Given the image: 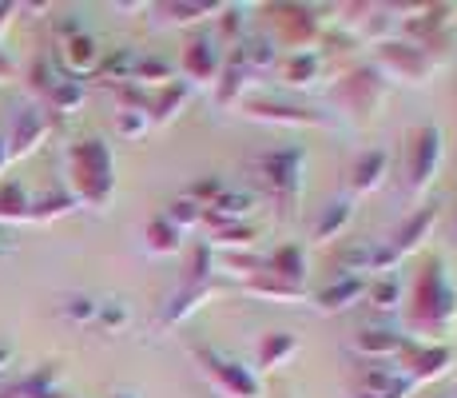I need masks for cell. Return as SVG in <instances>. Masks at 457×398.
<instances>
[{"mask_svg": "<svg viewBox=\"0 0 457 398\" xmlns=\"http://www.w3.org/2000/svg\"><path fill=\"white\" fill-rule=\"evenodd\" d=\"M100 60H104V48H100V40H96L87 29L56 44V64H60V76H68V80L96 76Z\"/></svg>", "mask_w": 457, "mask_h": 398, "instance_id": "obj_14", "label": "cell"}, {"mask_svg": "<svg viewBox=\"0 0 457 398\" xmlns=\"http://www.w3.org/2000/svg\"><path fill=\"white\" fill-rule=\"evenodd\" d=\"M223 64H227V48L219 44L211 32H199V37L187 40L183 48V60H179V72H183V84H219L223 76Z\"/></svg>", "mask_w": 457, "mask_h": 398, "instance_id": "obj_10", "label": "cell"}, {"mask_svg": "<svg viewBox=\"0 0 457 398\" xmlns=\"http://www.w3.org/2000/svg\"><path fill=\"white\" fill-rule=\"evenodd\" d=\"M406 343H410V334L402 331V326L374 323V326H362V331L354 334L350 351H354L362 362H398V355L406 351Z\"/></svg>", "mask_w": 457, "mask_h": 398, "instance_id": "obj_13", "label": "cell"}, {"mask_svg": "<svg viewBox=\"0 0 457 398\" xmlns=\"http://www.w3.org/2000/svg\"><path fill=\"white\" fill-rule=\"evenodd\" d=\"M96 326H100L104 334H124L131 326V303H128V299H100Z\"/></svg>", "mask_w": 457, "mask_h": 398, "instance_id": "obj_33", "label": "cell"}, {"mask_svg": "<svg viewBox=\"0 0 457 398\" xmlns=\"http://www.w3.org/2000/svg\"><path fill=\"white\" fill-rule=\"evenodd\" d=\"M270 13L278 16L275 37H270L278 48H287V52H311V48H319V44H322V16H319V8L278 4V8H270Z\"/></svg>", "mask_w": 457, "mask_h": 398, "instance_id": "obj_8", "label": "cell"}, {"mask_svg": "<svg viewBox=\"0 0 457 398\" xmlns=\"http://www.w3.org/2000/svg\"><path fill=\"white\" fill-rule=\"evenodd\" d=\"M223 191H227V180H223V175H207V180H195V183H191L187 199H195L199 207L207 211L211 203H215L219 196H223Z\"/></svg>", "mask_w": 457, "mask_h": 398, "instance_id": "obj_41", "label": "cell"}, {"mask_svg": "<svg viewBox=\"0 0 457 398\" xmlns=\"http://www.w3.org/2000/svg\"><path fill=\"white\" fill-rule=\"evenodd\" d=\"M32 216V196L24 191V183H0V227L4 224H29Z\"/></svg>", "mask_w": 457, "mask_h": 398, "instance_id": "obj_29", "label": "cell"}, {"mask_svg": "<svg viewBox=\"0 0 457 398\" xmlns=\"http://www.w3.org/2000/svg\"><path fill=\"white\" fill-rule=\"evenodd\" d=\"M48 131H52V120H48V112L44 108H21L12 116V123H8V136H4V144H8V159H24V156H32L37 148L48 140Z\"/></svg>", "mask_w": 457, "mask_h": 398, "instance_id": "obj_16", "label": "cell"}, {"mask_svg": "<svg viewBox=\"0 0 457 398\" xmlns=\"http://www.w3.org/2000/svg\"><path fill=\"white\" fill-rule=\"evenodd\" d=\"M187 100H191V88L175 80V84L152 92V100H147V116H152V123H171L183 108H187Z\"/></svg>", "mask_w": 457, "mask_h": 398, "instance_id": "obj_26", "label": "cell"}, {"mask_svg": "<svg viewBox=\"0 0 457 398\" xmlns=\"http://www.w3.org/2000/svg\"><path fill=\"white\" fill-rule=\"evenodd\" d=\"M386 96H390V80L382 76V68L378 64L350 68V72L342 76V84H338L342 108L354 112V116H374V112L386 104Z\"/></svg>", "mask_w": 457, "mask_h": 398, "instance_id": "obj_6", "label": "cell"}, {"mask_svg": "<svg viewBox=\"0 0 457 398\" xmlns=\"http://www.w3.org/2000/svg\"><path fill=\"white\" fill-rule=\"evenodd\" d=\"M378 68H382L386 80H406V84H421L429 72H434V60H429L426 48L410 40H386L378 44Z\"/></svg>", "mask_w": 457, "mask_h": 398, "instance_id": "obj_11", "label": "cell"}, {"mask_svg": "<svg viewBox=\"0 0 457 398\" xmlns=\"http://www.w3.org/2000/svg\"><path fill=\"white\" fill-rule=\"evenodd\" d=\"M76 203L68 191H48V196H32V216H29V224H52V219H60V216H68Z\"/></svg>", "mask_w": 457, "mask_h": 398, "instance_id": "obj_36", "label": "cell"}, {"mask_svg": "<svg viewBox=\"0 0 457 398\" xmlns=\"http://www.w3.org/2000/svg\"><path fill=\"white\" fill-rule=\"evenodd\" d=\"M390 148H370V152H362L354 159V167H350V188L358 191V196H370L386 183V175H390Z\"/></svg>", "mask_w": 457, "mask_h": 398, "instance_id": "obj_19", "label": "cell"}, {"mask_svg": "<svg viewBox=\"0 0 457 398\" xmlns=\"http://www.w3.org/2000/svg\"><path fill=\"white\" fill-rule=\"evenodd\" d=\"M442 159H445V131L437 123H421V128L410 131L406 140V196L421 199L429 188H434L437 172H442Z\"/></svg>", "mask_w": 457, "mask_h": 398, "instance_id": "obj_5", "label": "cell"}, {"mask_svg": "<svg viewBox=\"0 0 457 398\" xmlns=\"http://www.w3.org/2000/svg\"><path fill=\"white\" fill-rule=\"evenodd\" d=\"M144 239H147V251H152V255H175L183 247V232H175L163 216H155L152 224H147Z\"/></svg>", "mask_w": 457, "mask_h": 398, "instance_id": "obj_35", "label": "cell"}, {"mask_svg": "<svg viewBox=\"0 0 457 398\" xmlns=\"http://www.w3.org/2000/svg\"><path fill=\"white\" fill-rule=\"evenodd\" d=\"M131 84L144 88V92L152 96V92H160V88L175 84V68L167 64V60H160V56H139V64H136V80H131Z\"/></svg>", "mask_w": 457, "mask_h": 398, "instance_id": "obj_30", "label": "cell"}, {"mask_svg": "<svg viewBox=\"0 0 457 398\" xmlns=\"http://www.w3.org/2000/svg\"><path fill=\"white\" fill-rule=\"evenodd\" d=\"M418 383L398 367V362H362L350 378V394L354 398H410Z\"/></svg>", "mask_w": 457, "mask_h": 398, "instance_id": "obj_9", "label": "cell"}, {"mask_svg": "<svg viewBox=\"0 0 457 398\" xmlns=\"http://www.w3.org/2000/svg\"><path fill=\"white\" fill-rule=\"evenodd\" d=\"M60 318L64 323H76V326H96V311H100V299L96 295H84V291H76V295H64L60 299Z\"/></svg>", "mask_w": 457, "mask_h": 398, "instance_id": "obj_32", "label": "cell"}, {"mask_svg": "<svg viewBox=\"0 0 457 398\" xmlns=\"http://www.w3.org/2000/svg\"><path fill=\"white\" fill-rule=\"evenodd\" d=\"M84 100H87L84 80L60 76L56 84L48 88V96H44V112H48V120H68V116H76V112L84 108Z\"/></svg>", "mask_w": 457, "mask_h": 398, "instance_id": "obj_21", "label": "cell"}, {"mask_svg": "<svg viewBox=\"0 0 457 398\" xmlns=\"http://www.w3.org/2000/svg\"><path fill=\"white\" fill-rule=\"evenodd\" d=\"M12 251V235H8V227H0V259Z\"/></svg>", "mask_w": 457, "mask_h": 398, "instance_id": "obj_44", "label": "cell"}, {"mask_svg": "<svg viewBox=\"0 0 457 398\" xmlns=\"http://www.w3.org/2000/svg\"><path fill=\"white\" fill-rule=\"evenodd\" d=\"M191 359H195L199 375L215 386V394L223 398H262V378L251 367H243L235 355L219 347H204V343H191Z\"/></svg>", "mask_w": 457, "mask_h": 398, "instance_id": "obj_4", "label": "cell"}, {"mask_svg": "<svg viewBox=\"0 0 457 398\" xmlns=\"http://www.w3.org/2000/svg\"><path fill=\"white\" fill-rule=\"evenodd\" d=\"M108 398H139L136 391H116V394H108Z\"/></svg>", "mask_w": 457, "mask_h": 398, "instance_id": "obj_47", "label": "cell"}, {"mask_svg": "<svg viewBox=\"0 0 457 398\" xmlns=\"http://www.w3.org/2000/svg\"><path fill=\"white\" fill-rule=\"evenodd\" d=\"M147 128H152L147 108H120L116 112V136L120 140H139V136H147Z\"/></svg>", "mask_w": 457, "mask_h": 398, "instance_id": "obj_38", "label": "cell"}, {"mask_svg": "<svg viewBox=\"0 0 457 398\" xmlns=\"http://www.w3.org/2000/svg\"><path fill=\"white\" fill-rule=\"evenodd\" d=\"M450 398H453V394H450Z\"/></svg>", "mask_w": 457, "mask_h": 398, "instance_id": "obj_49", "label": "cell"}, {"mask_svg": "<svg viewBox=\"0 0 457 398\" xmlns=\"http://www.w3.org/2000/svg\"><path fill=\"white\" fill-rule=\"evenodd\" d=\"M254 180L278 203L283 219H295V207L303 199V167H306V152L303 148H275V152L254 156Z\"/></svg>", "mask_w": 457, "mask_h": 398, "instance_id": "obj_3", "label": "cell"}, {"mask_svg": "<svg viewBox=\"0 0 457 398\" xmlns=\"http://www.w3.org/2000/svg\"><path fill=\"white\" fill-rule=\"evenodd\" d=\"M254 239H259V227H251V224L219 227V232H215V243H219V247H231L235 255H239L243 247H254Z\"/></svg>", "mask_w": 457, "mask_h": 398, "instance_id": "obj_40", "label": "cell"}, {"mask_svg": "<svg viewBox=\"0 0 457 398\" xmlns=\"http://www.w3.org/2000/svg\"><path fill=\"white\" fill-rule=\"evenodd\" d=\"M453 398H457V394H453Z\"/></svg>", "mask_w": 457, "mask_h": 398, "instance_id": "obj_50", "label": "cell"}, {"mask_svg": "<svg viewBox=\"0 0 457 398\" xmlns=\"http://www.w3.org/2000/svg\"><path fill=\"white\" fill-rule=\"evenodd\" d=\"M247 291H251V295H262V299H278V303H295V299L306 295V287H298V283H283V279L267 275V271L251 275L247 279Z\"/></svg>", "mask_w": 457, "mask_h": 398, "instance_id": "obj_31", "label": "cell"}, {"mask_svg": "<svg viewBox=\"0 0 457 398\" xmlns=\"http://www.w3.org/2000/svg\"><path fill=\"white\" fill-rule=\"evenodd\" d=\"M262 271H267V275H275V279H283V283H298V287H303V271H306L303 247H298V243L278 247L270 259H262Z\"/></svg>", "mask_w": 457, "mask_h": 398, "instance_id": "obj_27", "label": "cell"}, {"mask_svg": "<svg viewBox=\"0 0 457 398\" xmlns=\"http://www.w3.org/2000/svg\"><path fill=\"white\" fill-rule=\"evenodd\" d=\"M211 291H215L211 283H183V287L163 303L160 323H163V326H175V323H183V318H191V315H195L199 307H204L207 299H211Z\"/></svg>", "mask_w": 457, "mask_h": 398, "instance_id": "obj_22", "label": "cell"}, {"mask_svg": "<svg viewBox=\"0 0 457 398\" xmlns=\"http://www.w3.org/2000/svg\"><path fill=\"white\" fill-rule=\"evenodd\" d=\"M398 367L406 370L418 386L421 383H434V378H442L445 370L453 367V351L445 347V343H418V339H410L406 351L398 355Z\"/></svg>", "mask_w": 457, "mask_h": 398, "instance_id": "obj_12", "label": "cell"}, {"mask_svg": "<svg viewBox=\"0 0 457 398\" xmlns=\"http://www.w3.org/2000/svg\"><path fill=\"white\" fill-rule=\"evenodd\" d=\"M56 80H60V68H52V60H37V64L29 68V88L40 96V100L48 96V88L56 84Z\"/></svg>", "mask_w": 457, "mask_h": 398, "instance_id": "obj_42", "label": "cell"}, {"mask_svg": "<svg viewBox=\"0 0 457 398\" xmlns=\"http://www.w3.org/2000/svg\"><path fill=\"white\" fill-rule=\"evenodd\" d=\"M298 355V334L291 331H270V334H262L259 339V351H254V359H259V367L262 370H278V367H287Z\"/></svg>", "mask_w": 457, "mask_h": 398, "instance_id": "obj_23", "label": "cell"}, {"mask_svg": "<svg viewBox=\"0 0 457 398\" xmlns=\"http://www.w3.org/2000/svg\"><path fill=\"white\" fill-rule=\"evenodd\" d=\"M254 207H259V196H254V191L227 188L223 196L204 211V224H211L215 232L219 227H239V224H247V219L254 216Z\"/></svg>", "mask_w": 457, "mask_h": 398, "instance_id": "obj_18", "label": "cell"}, {"mask_svg": "<svg viewBox=\"0 0 457 398\" xmlns=\"http://www.w3.org/2000/svg\"><path fill=\"white\" fill-rule=\"evenodd\" d=\"M437 216H442V207H437V203H426V207H418L390 239H382V247H378V275H386V271L398 267L410 251H418V247L426 243V235L434 232Z\"/></svg>", "mask_w": 457, "mask_h": 398, "instance_id": "obj_7", "label": "cell"}, {"mask_svg": "<svg viewBox=\"0 0 457 398\" xmlns=\"http://www.w3.org/2000/svg\"><path fill=\"white\" fill-rule=\"evenodd\" d=\"M56 383H60V370L40 367L37 375H29V378H21V383H12L8 391H0V398H60Z\"/></svg>", "mask_w": 457, "mask_h": 398, "instance_id": "obj_28", "label": "cell"}, {"mask_svg": "<svg viewBox=\"0 0 457 398\" xmlns=\"http://www.w3.org/2000/svg\"><path fill=\"white\" fill-rule=\"evenodd\" d=\"M8 167V144H4V136H0V172Z\"/></svg>", "mask_w": 457, "mask_h": 398, "instance_id": "obj_46", "label": "cell"}, {"mask_svg": "<svg viewBox=\"0 0 457 398\" xmlns=\"http://www.w3.org/2000/svg\"><path fill=\"white\" fill-rule=\"evenodd\" d=\"M366 299H370V307H378V311H394V307H402V279L394 271L374 275L370 287H366Z\"/></svg>", "mask_w": 457, "mask_h": 398, "instance_id": "obj_34", "label": "cell"}, {"mask_svg": "<svg viewBox=\"0 0 457 398\" xmlns=\"http://www.w3.org/2000/svg\"><path fill=\"white\" fill-rule=\"evenodd\" d=\"M366 287H370V279H354V275H342L327 283V287L314 295V303H319V311L327 315H338V311H350L354 303H362L366 299Z\"/></svg>", "mask_w": 457, "mask_h": 398, "instance_id": "obj_20", "label": "cell"}, {"mask_svg": "<svg viewBox=\"0 0 457 398\" xmlns=\"http://www.w3.org/2000/svg\"><path fill=\"white\" fill-rule=\"evenodd\" d=\"M223 4H163V8H155V13H163V21L167 24H191V21H199V16H215Z\"/></svg>", "mask_w": 457, "mask_h": 398, "instance_id": "obj_39", "label": "cell"}, {"mask_svg": "<svg viewBox=\"0 0 457 398\" xmlns=\"http://www.w3.org/2000/svg\"><path fill=\"white\" fill-rule=\"evenodd\" d=\"M354 224V199H330L327 207H322V216H319V224H314V243H334L346 227Z\"/></svg>", "mask_w": 457, "mask_h": 398, "instance_id": "obj_24", "label": "cell"}, {"mask_svg": "<svg viewBox=\"0 0 457 398\" xmlns=\"http://www.w3.org/2000/svg\"><path fill=\"white\" fill-rule=\"evenodd\" d=\"M457 323V287L450 279L442 255L426 259L421 275L414 283V303H410V326H414L418 343L445 339Z\"/></svg>", "mask_w": 457, "mask_h": 398, "instance_id": "obj_1", "label": "cell"}, {"mask_svg": "<svg viewBox=\"0 0 457 398\" xmlns=\"http://www.w3.org/2000/svg\"><path fill=\"white\" fill-rule=\"evenodd\" d=\"M251 120L262 123H283V128H330V116L319 108H303V104H278V100H247L243 104Z\"/></svg>", "mask_w": 457, "mask_h": 398, "instance_id": "obj_15", "label": "cell"}, {"mask_svg": "<svg viewBox=\"0 0 457 398\" xmlns=\"http://www.w3.org/2000/svg\"><path fill=\"white\" fill-rule=\"evenodd\" d=\"M12 13H21V4H0V32L12 24Z\"/></svg>", "mask_w": 457, "mask_h": 398, "instance_id": "obj_43", "label": "cell"}, {"mask_svg": "<svg viewBox=\"0 0 457 398\" xmlns=\"http://www.w3.org/2000/svg\"><path fill=\"white\" fill-rule=\"evenodd\" d=\"M8 362H12V347H8V343H0V375L8 370Z\"/></svg>", "mask_w": 457, "mask_h": 398, "instance_id": "obj_45", "label": "cell"}, {"mask_svg": "<svg viewBox=\"0 0 457 398\" xmlns=\"http://www.w3.org/2000/svg\"><path fill=\"white\" fill-rule=\"evenodd\" d=\"M68 196L76 207L104 211L116 196V164L104 140H76L68 148Z\"/></svg>", "mask_w": 457, "mask_h": 398, "instance_id": "obj_2", "label": "cell"}, {"mask_svg": "<svg viewBox=\"0 0 457 398\" xmlns=\"http://www.w3.org/2000/svg\"><path fill=\"white\" fill-rule=\"evenodd\" d=\"M136 64H139V52L136 48H112V52H104L96 76H100L108 88H124V84L136 80Z\"/></svg>", "mask_w": 457, "mask_h": 398, "instance_id": "obj_25", "label": "cell"}, {"mask_svg": "<svg viewBox=\"0 0 457 398\" xmlns=\"http://www.w3.org/2000/svg\"><path fill=\"white\" fill-rule=\"evenodd\" d=\"M278 76H283L287 88H295V92H306V88H314L322 76H327V52H322V48L283 52V56H278Z\"/></svg>", "mask_w": 457, "mask_h": 398, "instance_id": "obj_17", "label": "cell"}, {"mask_svg": "<svg viewBox=\"0 0 457 398\" xmlns=\"http://www.w3.org/2000/svg\"><path fill=\"white\" fill-rule=\"evenodd\" d=\"M163 219L175 227V232H183V235H187L191 227H199V224H204V207H199L195 199H187V196H183V199H171V203H167Z\"/></svg>", "mask_w": 457, "mask_h": 398, "instance_id": "obj_37", "label": "cell"}, {"mask_svg": "<svg viewBox=\"0 0 457 398\" xmlns=\"http://www.w3.org/2000/svg\"><path fill=\"white\" fill-rule=\"evenodd\" d=\"M60 398H64V394H60Z\"/></svg>", "mask_w": 457, "mask_h": 398, "instance_id": "obj_48", "label": "cell"}]
</instances>
